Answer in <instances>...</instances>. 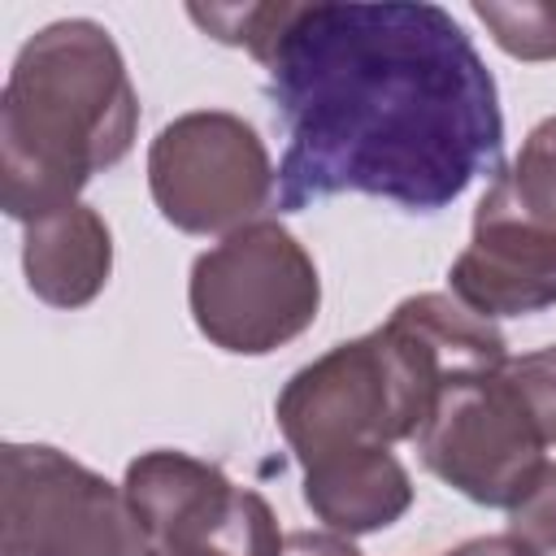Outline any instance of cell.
<instances>
[{
	"instance_id": "obj_1",
	"label": "cell",
	"mask_w": 556,
	"mask_h": 556,
	"mask_svg": "<svg viewBox=\"0 0 556 556\" xmlns=\"http://www.w3.org/2000/svg\"><path fill=\"white\" fill-rule=\"evenodd\" d=\"M265 74L287 135L278 165L287 213L348 191L434 213L500 169L495 78L439 4H291Z\"/></svg>"
},
{
	"instance_id": "obj_2",
	"label": "cell",
	"mask_w": 556,
	"mask_h": 556,
	"mask_svg": "<svg viewBox=\"0 0 556 556\" xmlns=\"http://www.w3.org/2000/svg\"><path fill=\"white\" fill-rule=\"evenodd\" d=\"M504 361L508 343L486 317L456 295L421 291L400 300L378 330L295 369L274 400V417L300 465L352 447H391L417 439L452 382Z\"/></svg>"
},
{
	"instance_id": "obj_3",
	"label": "cell",
	"mask_w": 556,
	"mask_h": 556,
	"mask_svg": "<svg viewBox=\"0 0 556 556\" xmlns=\"http://www.w3.org/2000/svg\"><path fill=\"white\" fill-rule=\"evenodd\" d=\"M139 126V96L113 35L65 17L35 30L13 56L0 96V200L17 222H39L117 165Z\"/></svg>"
},
{
	"instance_id": "obj_4",
	"label": "cell",
	"mask_w": 556,
	"mask_h": 556,
	"mask_svg": "<svg viewBox=\"0 0 556 556\" xmlns=\"http://www.w3.org/2000/svg\"><path fill=\"white\" fill-rule=\"evenodd\" d=\"M187 304L213 348L265 356L317 321L321 278L304 243L261 217L195 256Z\"/></svg>"
},
{
	"instance_id": "obj_5",
	"label": "cell",
	"mask_w": 556,
	"mask_h": 556,
	"mask_svg": "<svg viewBox=\"0 0 556 556\" xmlns=\"http://www.w3.org/2000/svg\"><path fill=\"white\" fill-rule=\"evenodd\" d=\"M0 556H152L122 486L48 443H4Z\"/></svg>"
},
{
	"instance_id": "obj_6",
	"label": "cell",
	"mask_w": 556,
	"mask_h": 556,
	"mask_svg": "<svg viewBox=\"0 0 556 556\" xmlns=\"http://www.w3.org/2000/svg\"><path fill=\"white\" fill-rule=\"evenodd\" d=\"M547 434L521 387L500 369L452 382L417 430L421 465L486 508H513L547 465Z\"/></svg>"
},
{
	"instance_id": "obj_7",
	"label": "cell",
	"mask_w": 556,
	"mask_h": 556,
	"mask_svg": "<svg viewBox=\"0 0 556 556\" xmlns=\"http://www.w3.org/2000/svg\"><path fill=\"white\" fill-rule=\"evenodd\" d=\"M148 191L161 217L187 235H235L261 222L278 174L261 135L222 109H195L161 126L148 148Z\"/></svg>"
},
{
	"instance_id": "obj_8",
	"label": "cell",
	"mask_w": 556,
	"mask_h": 556,
	"mask_svg": "<svg viewBox=\"0 0 556 556\" xmlns=\"http://www.w3.org/2000/svg\"><path fill=\"white\" fill-rule=\"evenodd\" d=\"M152 556H282L274 508L217 465L156 447L126 465L122 482Z\"/></svg>"
},
{
	"instance_id": "obj_9",
	"label": "cell",
	"mask_w": 556,
	"mask_h": 556,
	"mask_svg": "<svg viewBox=\"0 0 556 556\" xmlns=\"http://www.w3.org/2000/svg\"><path fill=\"white\" fill-rule=\"evenodd\" d=\"M304 504L330 534H374L413 504V478L391 447H352L304 465Z\"/></svg>"
},
{
	"instance_id": "obj_10",
	"label": "cell",
	"mask_w": 556,
	"mask_h": 556,
	"mask_svg": "<svg viewBox=\"0 0 556 556\" xmlns=\"http://www.w3.org/2000/svg\"><path fill=\"white\" fill-rule=\"evenodd\" d=\"M26 287L52 308L91 304L113 269V235L104 217L87 204H65L26 226L22 239Z\"/></svg>"
},
{
	"instance_id": "obj_11",
	"label": "cell",
	"mask_w": 556,
	"mask_h": 556,
	"mask_svg": "<svg viewBox=\"0 0 556 556\" xmlns=\"http://www.w3.org/2000/svg\"><path fill=\"white\" fill-rule=\"evenodd\" d=\"M473 222L521 235L556 256V117H543L508 169H495Z\"/></svg>"
},
{
	"instance_id": "obj_12",
	"label": "cell",
	"mask_w": 556,
	"mask_h": 556,
	"mask_svg": "<svg viewBox=\"0 0 556 556\" xmlns=\"http://www.w3.org/2000/svg\"><path fill=\"white\" fill-rule=\"evenodd\" d=\"M473 17L517 61H556V4L552 0H473Z\"/></svg>"
},
{
	"instance_id": "obj_13",
	"label": "cell",
	"mask_w": 556,
	"mask_h": 556,
	"mask_svg": "<svg viewBox=\"0 0 556 556\" xmlns=\"http://www.w3.org/2000/svg\"><path fill=\"white\" fill-rule=\"evenodd\" d=\"M187 13L204 35H213L217 43L248 48L265 65L282 26H287V17H291V4L287 0H269V4H191Z\"/></svg>"
},
{
	"instance_id": "obj_14",
	"label": "cell",
	"mask_w": 556,
	"mask_h": 556,
	"mask_svg": "<svg viewBox=\"0 0 556 556\" xmlns=\"http://www.w3.org/2000/svg\"><path fill=\"white\" fill-rule=\"evenodd\" d=\"M508 534L530 556H556V460H547L534 486L508 508Z\"/></svg>"
},
{
	"instance_id": "obj_15",
	"label": "cell",
	"mask_w": 556,
	"mask_h": 556,
	"mask_svg": "<svg viewBox=\"0 0 556 556\" xmlns=\"http://www.w3.org/2000/svg\"><path fill=\"white\" fill-rule=\"evenodd\" d=\"M508 374L521 387L526 404L534 408L547 443L556 447V343L539 348V352H526V356H508Z\"/></svg>"
},
{
	"instance_id": "obj_16",
	"label": "cell",
	"mask_w": 556,
	"mask_h": 556,
	"mask_svg": "<svg viewBox=\"0 0 556 556\" xmlns=\"http://www.w3.org/2000/svg\"><path fill=\"white\" fill-rule=\"evenodd\" d=\"M282 556H361L343 534H313V530H300V534H287V547Z\"/></svg>"
},
{
	"instance_id": "obj_17",
	"label": "cell",
	"mask_w": 556,
	"mask_h": 556,
	"mask_svg": "<svg viewBox=\"0 0 556 556\" xmlns=\"http://www.w3.org/2000/svg\"><path fill=\"white\" fill-rule=\"evenodd\" d=\"M443 556H530V552L513 534H486V539H469V543H460Z\"/></svg>"
}]
</instances>
